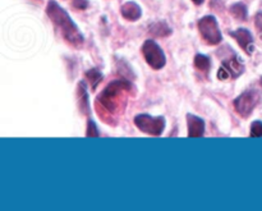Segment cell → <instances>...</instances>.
I'll return each mask as SVG.
<instances>
[{
    "mask_svg": "<svg viewBox=\"0 0 262 211\" xmlns=\"http://www.w3.org/2000/svg\"><path fill=\"white\" fill-rule=\"evenodd\" d=\"M187 124H188L189 137H202L205 132V122L196 115H187Z\"/></svg>",
    "mask_w": 262,
    "mask_h": 211,
    "instance_id": "cell-9",
    "label": "cell"
},
{
    "mask_svg": "<svg viewBox=\"0 0 262 211\" xmlns=\"http://www.w3.org/2000/svg\"><path fill=\"white\" fill-rule=\"evenodd\" d=\"M151 31L154 32V35L156 36H168L170 35V28L168 27V26L165 25V23H156V25H154L152 27H151Z\"/></svg>",
    "mask_w": 262,
    "mask_h": 211,
    "instance_id": "cell-14",
    "label": "cell"
},
{
    "mask_svg": "<svg viewBox=\"0 0 262 211\" xmlns=\"http://www.w3.org/2000/svg\"><path fill=\"white\" fill-rule=\"evenodd\" d=\"M73 5L77 9H86L89 7V2L87 0H74Z\"/></svg>",
    "mask_w": 262,
    "mask_h": 211,
    "instance_id": "cell-18",
    "label": "cell"
},
{
    "mask_svg": "<svg viewBox=\"0 0 262 211\" xmlns=\"http://www.w3.org/2000/svg\"><path fill=\"white\" fill-rule=\"evenodd\" d=\"M260 83H261V86H262V78H261V81H260Z\"/></svg>",
    "mask_w": 262,
    "mask_h": 211,
    "instance_id": "cell-21",
    "label": "cell"
},
{
    "mask_svg": "<svg viewBox=\"0 0 262 211\" xmlns=\"http://www.w3.org/2000/svg\"><path fill=\"white\" fill-rule=\"evenodd\" d=\"M120 12H122L123 17L128 20L140 19L141 14H142V12H141V8L133 2L125 3V4L122 7V9H120Z\"/></svg>",
    "mask_w": 262,
    "mask_h": 211,
    "instance_id": "cell-10",
    "label": "cell"
},
{
    "mask_svg": "<svg viewBox=\"0 0 262 211\" xmlns=\"http://www.w3.org/2000/svg\"><path fill=\"white\" fill-rule=\"evenodd\" d=\"M194 66H196L197 69H200L204 73H207L210 71V67H211V63H210L209 56L202 55V54H197L196 58H194Z\"/></svg>",
    "mask_w": 262,
    "mask_h": 211,
    "instance_id": "cell-12",
    "label": "cell"
},
{
    "mask_svg": "<svg viewBox=\"0 0 262 211\" xmlns=\"http://www.w3.org/2000/svg\"><path fill=\"white\" fill-rule=\"evenodd\" d=\"M192 2L194 3V4H197V5H200V4H202V3L205 2V0H192Z\"/></svg>",
    "mask_w": 262,
    "mask_h": 211,
    "instance_id": "cell-20",
    "label": "cell"
},
{
    "mask_svg": "<svg viewBox=\"0 0 262 211\" xmlns=\"http://www.w3.org/2000/svg\"><path fill=\"white\" fill-rule=\"evenodd\" d=\"M230 13H232L233 17H235L237 19L243 20L247 18V8H246L245 4H242V3H237V4L232 5Z\"/></svg>",
    "mask_w": 262,
    "mask_h": 211,
    "instance_id": "cell-13",
    "label": "cell"
},
{
    "mask_svg": "<svg viewBox=\"0 0 262 211\" xmlns=\"http://www.w3.org/2000/svg\"><path fill=\"white\" fill-rule=\"evenodd\" d=\"M130 90L132 86L125 81H115L110 83L96 99V110L100 119L110 124L117 122V117L124 112Z\"/></svg>",
    "mask_w": 262,
    "mask_h": 211,
    "instance_id": "cell-1",
    "label": "cell"
},
{
    "mask_svg": "<svg viewBox=\"0 0 262 211\" xmlns=\"http://www.w3.org/2000/svg\"><path fill=\"white\" fill-rule=\"evenodd\" d=\"M86 76H87V78H89V81L91 82L92 89L94 90L96 89V86L100 83V81L102 79V74L100 73L99 71H96V69H91V71H89L86 73Z\"/></svg>",
    "mask_w": 262,
    "mask_h": 211,
    "instance_id": "cell-15",
    "label": "cell"
},
{
    "mask_svg": "<svg viewBox=\"0 0 262 211\" xmlns=\"http://www.w3.org/2000/svg\"><path fill=\"white\" fill-rule=\"evenodd\" d=\"M142 53L145 56L148 66L154 69H161L166 63L164 51L161 50L160 46L152 40H147L142 46Z\"/></svg>",
    "mask_w": 262,
    "mask_h": 211,
    "instance_id": "cell-5",
    "label": "cell"
},
{
    "mask_svg": "<svg viewBox=\"0 0 262 211\" xmlns=\"http://www.w3.org/2000/svg\"><path fill=\"white\" fill-rule=\"evenodd\" d=\"M78 97H79V108L84 114L89 113V96H87L86 86L83 82H81L78 86Z\"/></svg>",
    "mask_w": 262,
    "mask_h": 211,
    "instance_id": "cell-11",
    "label": "cell"
},
{
    "mask_svg": "<svg viewBox=\"0 0 262 211\" xmlns=\"http://www.w3.org/2000/svg\"><path fill=\"white\" fill-rule=\"evenodd\" d=\"M230 35L237 40V43L239 44L241 48L251 55L253 53V37L251 35V32L248 30H245V28H239V30L234 31V32H230Z\"/></svg>",
    "mask_w": 262,
    "mask_h": 211,
    "instance_id": "cell-8",
    "label": "cell"
},
{
    "mask_svg": "<svg viewBox=\"0 0 262 211\" xmlns=\"http://www.w3.org/2000/svg\"><path fill=\"white\" fill-rule=\"evenodd\" d=\"M251 137H262V123L253 122L251 125Z\"/></svg>",
    "mask_w": 262,
    "mask_h": 211,
    "instance_id": "cell-16",
    "label": "cell"
},
{
    "mask_svg": "<svg viewBox=\"0 0 262 211\" xmlns=\"http://www.w3.org/2000/svg\"><path fill=\"white\" fill-rule=\"evenodd\" d=\"M245 72V64L241 60V58L235 54H233L229 59L223 61L222 68L219 69V73L217 77L220 79H225L228 77H232V78H238L241 74Z\"/></svg>",
    "mask_w": 262,
    "mask_h": 211,
    "instance_id": "cell-7",
    "label": "cell"
},
{
    "mask_svg": "<svg viewBox=\"0 0 262 211\" xmlns=\"http://www.w3.org/2000/svg\"><path fill=\"white\" fill-rule=\"evenodd\" d=\"M135 124L142 132L151 136H160L165 128V119L163 117H151L148 114H140L135 118Z\"/></svg>",
    "mask_w": 262,
    "mask_h": 211,
    "instance_id": "cell-3",
    "label": "cell"
},
{
    "mask_svg": "<svg viewBox=\"0 0 262 211\" xmlns=\"http://www.w3.org/2000/svg\"><path fill=\"white\" fill-rule=\"evenodd\" d=\"M256 27H257L258 33H260L262 37V13H258V14L256 15Z\"/></svg>",
    "mask_w": 262,
    "mask_h": 211,
    "instance_id": "cell-19",
    "label": "cell"
},
{
    "mask_svg": "<svg viewBox=\"0 0 262 211\" xmlns=\"http://www.w3.org/2000/svg\"><path fill=\"white\" fill-rule=\"evenodd\" d=\"M260 99V94L257 91H247L241 95L238 99H235L234 108L241 117L247 118L250 117L253 109L257 107Z\"/></svg>",
    "mask_w": 262,
    "mask_h": 211,
    "instance_id": "cell-6",
    "label": "cell"
},
{
    "mask_svg": "<svg viewBox=\"0 0 262 211\" xmlns=\"http://www.w3.org/2000/svg\"><path fill=\"white\" fill-rule=\"evenodd\" d=\"M87 136L89 137H97L99 136V131H97L95 123L91 122V120L89 122V127H87Z\"/></svg>",
    "mask_w": 262,
    "mask_h": 211,
    "instance_id": "cell-17",
    "label": "cell"
},
{
    "mask_svg": "<svg viewBox=\"0 0 262 211\" xmlns=\"http://www.w3.org/2000/svg\"><path fill=\"white\" fill-rule=\"evenodd\" d=\"M46 12H48V15L50 17V19L53 20L54 26L58 28L59 32L61 33V36H63L69 44H72V45L74 46L82 45V43H83V36L81 35L76 23L72 20V18L69 17L68 13H67L63 8L59 7V5L56 4V2L51 0L48 4Z\"/></svg>",
    "mask_w": 262,
    "mask_h": 211,
    "instance_id": "cell-2",
    "label": "cell"
},
{
    "mask_svg": "<svg viewBox=\"0 0 262 211\" xmlns=\"http://www.w3.org/2000/svg\"><path fill=\"white\" fill-rule=\"evenodd\" d=\"M199 30L201 32L202 38L209 45H216V44L222 43V32H220L216 19L212 15H206L200 19Z\"/></svg>",
    "mask_w": 262,
    "mask_h": 211,
    "instance_id": "cell-4",
    "label": "cell"
}]
</instances>
